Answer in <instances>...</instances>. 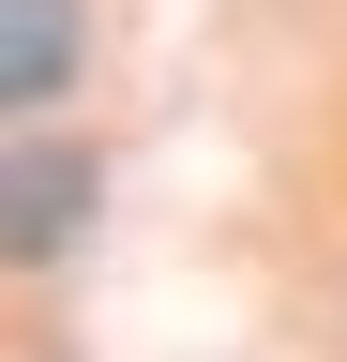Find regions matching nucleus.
I'll use <instances>...</instances> for the list:
<instances>
[{"label": "nucleus", "instance_id": "nucleus-1", "mask_svg": "<svg viewBox=\"0 0 347 362\" xmlns=\"http://www.w3.org/2000/svg\"><path fill=\"white\" fill-rule=\"evenodd\" d=\"M16 90H30V106L61 90V0H16Z\"/></svg>", "mask_w": 347, "mask_h": 362}]
</instances>
